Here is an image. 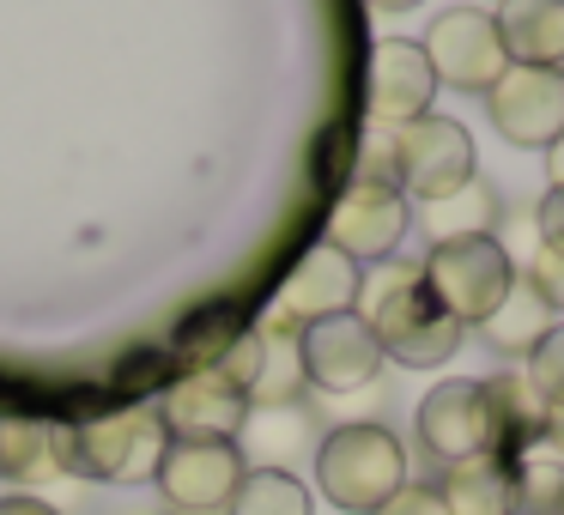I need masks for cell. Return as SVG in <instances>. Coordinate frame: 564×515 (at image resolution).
I'll return each mask as SVG.
<instances>
[{"label":"cell","mask_w":564,"mask_h":515,"mask_svg":"<svg viewBox=\"0 0 564 515\" xmlns=\"http://www.w3.org/2000/svg\"><path fill=\"white\" fill-rule=\"evenodd\" d=\"M358 316L370 321L382 358H394V364H406V370L449 364L467 340L462 321L431 297L419 261H401V255L365 273V285H358Z\"/></svg>","instance_id":"cell-1"},{"label":"cell","mask_w":564,"mask_h":515,"mask_svg":"<svg viewBox=\"0 0 564 515\" xmlns=\"http://www.w3.org/2000/svg\"><path fill=\"white\" fill-rule=\"evenodd\" d=\"M406 485V449L382 418H346L316 442V491L346 515H377Z\"/></svg>","instance_id":"cell-2"},{"label":"cell","mask_w":564,"mask_h":515,"mask_svg":"<svg viewBox=\"0 0 564 515\" xmlns=\"http://www.w3.org/2000/svg\"><path fill=\"white\" fill-rule=\"evenodd\" d=\"M164 418L159 406H122L104 418H79V425L50 430V461L74 479H152L164 454Z\"/></svg>","instance_id":"cell-3"},{"label":"cell","mask_w":564,"mask_h":515,"mask_svg":"<svg viewBox=\"0 0 564 515\" xmlns=\"http://www.w3.org/2000/svg\"><path fill=\"white\" fill-rule=\"evenodd\" d=\"M419 273H425L431 297H437L462 328H479V321L503 304V292H510L516 255L498 243V231L491 237H449V243H431V255L419 261Z\"/></svg>","instance_id":"cell-4"},{"label":"cell","mask_w":564,"mask_h":515,"mask_svg":"<svg viewBox=\"0 0 564 515\" xmlns=\"http://www.w3.org/2000/svg\"><path fill=\"white\" fill-rule=\"evenodd\" d=\"M474 134L455 116H419L406 128H389V183L406 200H443L462 183H474Z\"/></svg>","instance_id":"cell-5"},{"label":"cell","mask_w":564,"mask_h":515,"mask_svg":"<svg viewBox=\"0 0 564 515\" xmlns=\"http://www.w3.org/2000/svg\"><path fill=\"white\" fill-rule=\"evenodd\" d=\"M406 224H413V207H406L401 188L370 183V176H352V183L334 195L328 237H322V243H334L346 261H358V267H382V261L401 255Z\"/></svg>","instance_id":"cell-6"},{"label":"cell","mask_w":564,"mask_h":515,"mask_svg":"<svg viewBox=\"0 0 564 515\" xmlns=\"http://www.w3.org/2000/svg\"><path fill=\"white\" fill-rule=\"evenodd\" d=\"M297 358H304V376L316 394L328 401H352V394H370L382 376V346L370 333V321L358 309L346 316H328V321H310L297 333Z\"/></svg>","instance_id":"cell-7"},{"label":"cell","mask_w":564,"mask_h":515,"mask_svg":"<svg viewBox=\"0 0 564 515\" xmlns=\"http://www.w3.org/2000/svg\"><path fill=\"white\" fill-rule=\"evenodd\" d=\"M437 86H455V91H491L510 67L503 55V37H498V19L486 7H449V13L431 19V31L419 37Z\"/></svg>","instance_id":"cell-8"},{"label":"cell","mask_w":564,"mask_h":515,"mask_svg":"<svg viewBox=\"0 0 564 515\" xmlns=\"http://www.w3.org/2000/svg\"><path fill=\"white\" fill-rule=\"evenodd\" d=\"M249 461L237 442H164L152 485L164 491L171 515H225L243 485Z\"/></svg>","instance_id":"cell-9"},{"label":"cell","mask_w":564,"mask_h":515,"mask_svg":"<svg viewBox=\"0 0 564 515\" xmlns=\"http://www.w3.org/2000/svg\"><path fill=\"white\" fill-rule=\"evenodd\" d=\"M358 285H365V267L346 261L334 243H316L292 273H285L280 297H273V309L261 321H268V328H285V333H304L310 321H328V316L358 309Z\"/></svg>","instance_id":"cell-10"},{"label":"cell","mask_w":564,"mask_h":515,"mask_svg":"<svg viewBox=\"0 0 564 515\" xmlns=\"http://www.w3.org/2000/svg\"><path fill=\"white\" fill-rule=\"evenodd\" d=\"M159 418H164V437L171 442H237L249 425V394L225 370L200 364L164 388Z\"/></svg>","instance_id":"cell-11"},{"label":"cell","mask_w":564,"mask_h":515,"mask_svg":"<svg viewBox=\"0 0 564 515\" xmlns=\"http://www.w3.org/2000/svg\"><path fill=\"white\" fill-rule=\"evenodd\" d=\"M486 116L510 146L546 152L564 134V67H503L486 91Z\"/></svg>","instance_id":"cell-12"},{"label":"cell","mask_w":564,"mask_h":515,"mask_svg":"<svg viewBox=\"0 0 564 515\" xmlns=\"http://www.w3.org/2000/svg\"><path fill=\"white\" fill-rule=\"evenodd\" d=\"M419 449L431 461L455 467V461H474V454H498L491 449V413H486V388L474 376H449L419 401Z\"/></svg>","instance_id":"cell-13"},{"label":"cell","mask_w":564,"mask_h":515,"mask_svg":"<svg viewBox=\"0 0 564 515\" xmlns=\"http://www.w3.org/2000/svg\"><path fill=\"white\" fill-rule=\"evenodd\" d=\"M431 98H437V74H431L425 50L413 37H382L370 55V116L382 128H406L431 116Z\"/></svg>","instance_id":"cell-14"},{"label":"cell","mask_w":564,"mask_h":515,"mask_svg":"<svg viewBox=\"0 0 564 515\" xmlns=\"http://www.w3.org/2000/svg\"><path fill=\"white\" fill-rule=\"evenodd\" d=\"M479 388H486L498 461H516V454H528L534 442H546V394L528 382V370H498V376H486Z\"/></svg>","instance_id":"cell-15"},{"label":"cell","mask_w":564,"mask_h":515,"mask_svg":"<svg viewBox=\"0 0 564 515\" xmlns=\"http://www.w3.org/2000/svg\"><path fill=\"white\" fill-rule=\"evenodd\" d=\"M491 19L510 67H564V0H498Z\"/></svg>","instance_id":"cell-16"},{"label":"cell","mask_w":564,"mask_h":515,"mask_svg":"<svg viewBox=\"0 0 564 515\" xmlns=\"http://www.w3.org/2000/svg\"><path fill=\"white\" fill-rule=\"evenodd\" d=\"M316 418H310V406H249V425L243 437H237V449H243L249 467H273V473H292L297 454L316 449Z\"/></svg>","instance_id":"cell-17"},{"label":"cell","mask_w":564,"mask_h":515,"mask_svg":"<svg viewBox=\"0 0 564 515\" xmlns=\"http://www.w3.org/2000/svg\"><path fill=\"white\" fill-rule=\"evenodd\" d=\"M552 321H558V316H552V304L534 292V280H528V273L516 267L510 292H503V304L491 309V316L479 321L474 333L491 346V352H503V358H522V364H528V352H534V346L552 333Z\"/></svg>","instance_id":"cell-18"},{"label":"cell","mask_w":564,"mask_h":515,"mask_svg":"<svg viewBox=\"0 0 564 515\" xmlns=\"http://www.w3.org/2000/svg\"><path fill=\"white\" fill-rule=\"evenodd\" d=\"M437 497H443L449 515H510V461L474 454V461L443 467Z\"/></svg>","instance_id":"cell-19"},{"label":"cell","mask_w":564,"mask_h":515,"mask_svg":"<svg viewBox=\"0 0 564 515\" xmlns=\"http://www.w3.org/2000/svg\"><path fill=\"white\" fill-rule=\"evenodd\" d=\"M261 328V364H256V382H249V406H304L310 394V376H304V358H297V333L285 328Z\"/></svg>","instance_id":"cell-20"},{"label":"cell","mask_w":564,"mask_h":515,"mask_svg":"<svg viewBox=\"0 0 564 515\" xmlns=\"http://www.w3.org/2000/svg\"><path fill=\"white\" fill-rule=\"evenodd\" d=\"M498 195H491V183H462L455 195L443 200H425L419 207V231L431 237V243H449V237H491V224H498Z\"/></svg>","instance_id":"cell-21"},{"label":"cell","mask_w":564,"mask_h":515,"mask_svg":"<svg viewBox=\"0 0 564 515\" xmlns=\"http://www.w3.org/2000/svg\"><path fill=\"white\" fill-rule=\"evenodd\" d=\"M510 515H564V454L534 442L510 461Z\"/></svg>","instance_id":"cell-22"},{"label":"cell","mask_w":564,"mask_h":515,"mask_svg":"<svg viewBox=\"0 0 564 515\" xmlns=\"http://www.w3.org/2000/svg\"><path fill=\"white\" fill-rule=\"evenodd\" d=\"M225 515H310V485L297 473H273V467H249Z\"/></svg>","instance_id":"cell-23"},{"label":"cell","mask_w":564,"mask_h":515,"mask_svg":"<svg viewBox=\"0 0 564 515\" xmlns=\"http://www.w3.org/2000/svg\"><path fill=\"white\" fill-rule=\"evenodd\" d=\"M50 461V430L37 418H0V479H31Z\"/></svg>","instance_id":"cell-24"},{"label":"cell","mask_w":564,"mask_h":515,"mask_svg":"<svg viewBox=\"0 0 564 515\" xmlns=\"http://www.w3.org/2000/svg\"><path fill=\"white\" fill-rule=\"evenodd\" d=\"M528 382L546 394V406H564V321H552V333L528 352Z\"/></svg>","instance_id":"cell-25"},{"label":"cell","mask_w":564,"mask_h":515,"mask_svg":"<svg viewBox=\"0 0 564 515\" xmlns=\"http://www.w3.org/2000/svg\"><path fill=\"white\" fill-rule=\"evenodd\" d=\"M522 273L534 280V292L552 304V316L564 321V249H546V243H540L534 255H528V267H522Z\"/></svg>","instance_id":"cell-26"},{"label":"cell","mask_w":564,"mask_h":515,"mask_svg":"<svg viewBox=\"0 0 564 515\" xmlns=\"http://www.w3.org/2000/svg\"><path fill=\"white\" fill-rule=\"evenodd\" d=\"M377 515H449L443 509V497H437V485H419V479H406L401 491H394L389 503H382Z\"/></svg>","instance_id":"cell-27"},{"label":"cell","mask_w":564,"mask_h":515,"mask_svg":"<svg viewBox=\"0 0 564 515\" xmlns=\"http://www.w3.org/2000/svg\"><path fill=\"white\" fill-rule=\"evenodd\" d=\"M534 231H540L546 249H564V195H546L534 207Z\"/></svg>","instance_id":"cell-28"},{"label":"cell","mask_w":564,"mask_h":515,"mask_svg":"<svg viewBox=\"0 0 564 515\" xmlns=\"http://www.w3.org/2000/svg\"><path fill=\"white\" fill-rule=\"evenodd\" d=\"M0 515H62V509H55V503H43V497L13 491V497H0Z\"/></svg>","instance_id":"cell-29"},{"label":"cell","mask_w":564,"mask_h":515,"mask_svg":"<svg viewBox=\"0 0 564 515\" xmlns=\"http://www.w3.org/2000/svg\"><path fill=\"white\" fill-rule=\"evenodd\" d=\"M546 188H552V195H564V134L546 146Z\"/></svg>","instance_id":"cell-30"},{"label":"cell","mask_w":564,"mask_h":515,"mask_svg":"<svg viewBox=\"0 0 564 515\" xmlns=\"http://www.w3.org/2000/svg\"><path fill=\"white\" fill-rule=\"evenodd\" d=\"M546 449L564 454V406H546Z\"/></svg>","instance_id":"cell-31"},{"label":"cell","mask_w":564,"mask_h":515,"mask_svg":"<svg viewBox=\"0 0 564 515\" xmlns=\"http://www.w3.org/2000/svg\"><path fill=\"white\" fill-rule=\"evenodd\" d=\"M370 7H377V13H413L419 0H370Z\"/></svg>","instance_id":"cell-32"}]
</instances>
